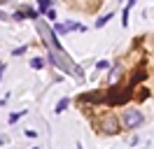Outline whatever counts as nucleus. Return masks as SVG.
<instances>
[{"instance_id":"nucleus-10","label":"nucleus","mask_w":154,"mask_h":149,"mask_svg":"<svg viewBox=\"0 0 154 149\" xmlns=\"http://www.w3.org/2000/svg\"><path fill=\"white\" fill-rule=\"evenodd\" d=\"M54 30H56L58 35H66V33H68V26H66V23H56V28H54Z\"/></svg>"},{"instance_id":"nucleus-13","label":"nucleus","mask_w":154,"mask_h":149,"mask_svg":"<svg viewBox=\"0 0 154 149\" xmlns=\"http://www.w3.org/2000/svg\"><path fill=\"white\" fill-rule=\"evenodd\" d=\"M23 54H26V47H19V49L12 51V56H23Z\"/></svg>"},{"instance_id":"nucleus-1","label":"nucleus","mask_w":154,"mask_h":149,"mask_svg":"<svg viewBox=\"0 0 154 149\" xmlns=\"http://www.w3.org/2000/svg\"><path fill=\"white\" fill-rule=\"evenodd\" d=\"M35 26H38V33L42 35V40H45V44L49 47V61L56 65L58 70H63V72H70L72 77H77V79H82L84 77V72H82V68L79 65H75L70 58H68V54L61 49V44H56V40H54V30L45 23V21H35Z\"/></svg>"},{"instance_id":"nucleus-4","label":"nucleus","mask_w":154,"mask_h":149,"mask_svg":"<svg viewBox=\"0 0 154 149\" xmlns=\"http://www.w3.org/2000/svg\"><path fill=\"white\" fill-rule=\"evenodd\" d=\"M122 72H124V70H122V65H115V68H110V82H112V84L119 82V79H122Z\"/></svg>"},{"instance_id":"nucleus-16","label":"nucleus","mask_w":154,"mask_h":149,"mask_svg":"<svg viewBox=\"0 0 154 149\" xmlns=\"http://www.w3.org/2000/svg\"><path fill=\"white\" fill-rule=\"evenodd\" d=\"M5 2H7V0H0V5H5Z\"/></svg>"},{"instance_id":"nucleus-6","label":"nucleus","mask_w":154,"mask_h":149,"mask_svg":"<svg viewBox=\"0 0 154 149\" xmlns=\"http://www.w3.org/2000/svg\"><path fill=\"white\" fill-rule=\"evenodd\" d=\"M110 19H115V14H112V12H110V14H105V17H100V19H98V21H96V28H103V26L107 23V21H110Z\"/></svg>"},{"instance_id":"nucleus-3","label":"nucleus","mask_w":154,"mask_h":149,"mask_svg":"<svg viewBox=\"0 0 154 149\" xmlns=\"http://www.w3.org/2000/svg\"><path fill=\"white\" fill-rule=\"evenodd\" d=\"M143 121H145V117L140 110H126L124 112V126L128 130H135L138 126H143Z\"/></svg>"},{"instance_id":"nucleus-17","label":"nucleus","mask_w":154,"mask_h":149,"mask_svg":"<svg viewBox=\"0 0 154 149\" xmlns=\"http://www.w3.org/2000/svg\"><path fill=\"white\" fill-rule=\"evenodd\" d=\"M33 149H38V147H33Z\"/></svg>"},{"instance_id":"nucleus-11","label":"nucleus","mask_w":154,"mask_h":149,"mask_svg":"<svg viewBox=\"0 0 154 149\" xmlns=\"http://www.w3.org/2000/svg\"><path fill=\"white\" fill-rule=\"evenodd\" d=\"M68 107V98H61V100H58V105H56V112H63Z\"/></svg>"},{"instance_id":"nucleus-12","label":"nucleus","mask_w":154,"mask_h":149,"mask_svg":"<svg viewBox=\"0 0 154 149\" xmlns=\"http://www.w3.org/2000/svg\"><path fill=\"white\" fill-rule=\"evenodd\" d=\"M21 117H23V112H14V114L10 117V123H17V121H19Z\"/></svg>"},{"instance_id":"nucleus-14","label":"nucleus","mask_w":154,"mask_h":149,"mask_svg":"<svg viewBox=\"0 0 154 149\" xmlns=\"http://www.w3.org/2000/svg\"><path fill=\"white\" fill-rule=\"evenodd\" d=\"M96 68H98V70H105V68H110V65H107V61H98Z\"/></svg>"},{"instance_id":"nucleus-2","label":"nucleus","mask_w":154,"mask_h":149,"mask_svg":"<svg viewBox=\"0 0 154 149\" xmlns=\"http://www.w3.org/2000/svg\"><path fill=\"white\" fill-rule=\"evenodd\" d=\"M100 130H103L105 135H115V133H119V119H117L112 112H107V114L100 117Z\"/></svg>"},{"instance_id":"nucleus-8","label":"nucleus","mask_w":154,"mask_h":149,"mask_svg":"<svg viewBox=\"0 0 154 149\" xmlns=\"http://www.w3.org/2000/svg\"><path fill=\"white\" fill-rule=\"evenodd\" d=\"M10 19H12V21H23V19H26V9H19V12H14Z\"/></svg>"},{"instance_id":"nucleus-9","label":"nucleus","mask_w":154,"mask_h":149,"mask_svg":"<svg viewBox=\"0 0 154 149\" xmlns=\"http://www.w3.org/2000/svg\"><path fill=\"white\" fill-rule=\"evenodd\" d=\"M66 26H68V30H79V33L84 30V26H82V23H75V21H70V23H66Z\"/></svg>"},{"instance_id":"nucleus-7","label":"nucleus","mask_w":154,"mask_h":149,"mask_svg":"<svg viewBox=\"0 0 154 149\" xmlns=\"http://www.w3.org/2000/svg\"><path fill=\"white\" fill-rule=\"evenodd\" d=\"M30 68H35V70L45 68V58H30Z\"/></svg>"},{"instance_id":"nucleus-15","label":"nucleus","mask_w":154,"mask_h":149,"mask_svg":"<svg viewBox=\"0 0 154 149\" xmlns=\"http://www.w3.org/2000/svg\"><path fill=\"white\" fill-rule=\"evenodd\" d=\"M2 72H5V63H0V79H2Z\"/></svg>"},{"instance_id":"nucleus-5","label":"nucleus","mask_w":154,"mask_h":149,"mask_svg":"<svg viewBox=\"0 0 154 149\" xmlns=\"http://www.w3.org/2000/svg\"><path fill=\"white\" fill-rule=\"evenodd\" d=\"M38 9H40V14H47L51 9V0H38Z\"/></svg>"}]
</instances>
